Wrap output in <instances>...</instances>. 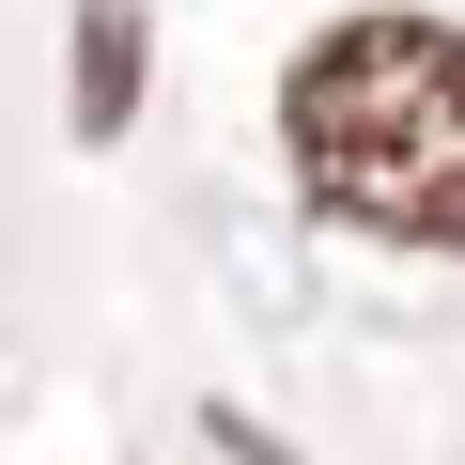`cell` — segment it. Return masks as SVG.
<instances>
[{
	"label": "cell",
	"mask_w": 465,
	"mask_h": 465,
	"mask_svg": "<svg viewBox=\"0 0 465 465\" xmlns=\"http://www.w3.org/2000/svg\"><path fill=\"white\" fill-rule=\"evenodd\" d=\"M295 186L341 232L388 249H465V32L450 16H341L295 47L280 94Z\"/></svg>",
	"instance_id": "1"
},
{
	"label": "cell",
	"mask_w": 465,
	"mask_h": 465,
	"mask_svg": "<svg viewBox=\"0 0 465 465\" xmlns=\"http://www.w3.org/2000/svg\"><path fill=\"white\" fill-rule=\"evenodd\" d=\"M140 109V0H78V140Z\"/></svg>",
	"instance_id": "2"
}]
</instances>
